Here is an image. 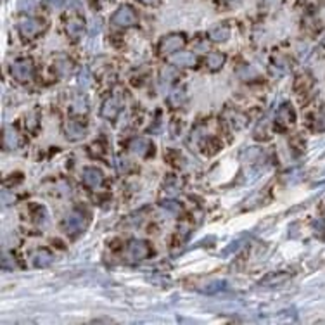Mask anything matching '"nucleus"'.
<instances>
[{
  "mask_svg": "<svg viewBox=\"0 0 325 325\" xmlns=\"http://www.w3.org/2000/svg\"><path fill=\"white\" fill-rule=\"evenodd\" d=\"M144 2H154V0H144Z\"/></svg>",
  "mask_w": 325,
  "mask_h": 325,
  "instance_id": "7ed1b4c3",
  "label": "nucleus"
},
{
  "mask_svg": "<svg viewBox=\"0 0 325 325\" xmlns=\"http://www.w3.org/2000/svg\"><path fill=\"white\" fill-rule=\"evenodd\" d=\"M113 21L121 26L133 25V23H135V14H133V11L130 7H121V9H118V13L113 16Z\"/></svg>",
  "mask_w": 325,
  "mask_h": 325,
  "instance_id": "f257e3e1",
  "label": "nucleus"
},
{
  "mask_svg": "<svg viewBox=\"0 0 325 325\" xmlns=\"http://www.w3.org/2000/svg\"><path fill=\"white\" fill-rule=\"evenodd\" d=\"M37 30V25H35V21H25L23 23V31L25 33H31V31Z\"/></svg>",
  "mask_w": 325,
  "mask_h": 325,
  "instance_id": "f03ea898",
  "label": "nucleus"
}]
</instances>
